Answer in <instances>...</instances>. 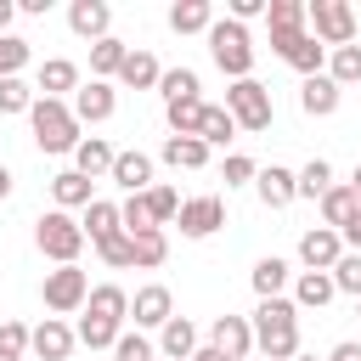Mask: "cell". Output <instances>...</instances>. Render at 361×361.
Instances as JSON below:
<instances>
[{"instance_id": "29", "label": "cell", "mask_w": 361, "mask_h": 361, "mask_svg": "<svg viewBox=\"0 0 361 361\" xmlns=\"http://www.w3.org/2000/svg\"><path fill=\"white\" fill-rule=\"evenodd\" d=\"M158 158H164L169 169H203V164H209V147H203L197 135H169Z\"/></svg>"}, {"instance_id": "18", "label": "cell", "mask_w": 361, "mask_h": 361, "mask_svg": "<svg viewBox=\"0 0 361 361\" xmlns=\"http://www.w3.org/2000/svg\"><path fill=\"white\" fill-rule=\"evenodd\" d=\"M113 180L130 192V197H141V192H152L158 180H152V158L147 152H118L113 158Z\"/></svg>"}, {"instance_id": "52", "label": "cell", "mask_w": 361, "mask_h": 361, "mask_svg": "<svg viewBox=\"0 0 361 361\" xmlns=\"http://www.w3.org/2000/svg\"><path fill=\"white\" fill-rule=\"evenodd\" d=\"M344 248H355V254H361V214H355V226L344 231Z\"/></svg>"}, {"instance_id": "16", "label": "cell", "mask_w": 361, "mask_h": 361, "mask_svg": "<svg viewBox=\"0 0 361 361\" xmlns=\"http://www.w3.org/2000/svg\"><path fill=\"white\" fill-rule=\"evenodd\" d=\"M254 192H259V203H265V209H288V203L299 197V175H293V169H282V164H271V169H259V175H254Z\"/></svg>"}, {"instance_id": "17", "label": "cell", "mask_w": 361, "mask_h": 361, "mask_svg": "<svg viewBox=\"0 0 361 361\" xmlns=\"http://www.w3.org/2000/svg\"><path fill=\"white\" fill-rule=\"evenodd\" d=\"M355 214H361V197H355V192H350V180H344V186H338V180H333V192H327V197H322V226H327V231H338V237H344V231H350V226H355Z\"/></svg>"}, {"instance_id": "3", "label": "cell", "mask_w": 361, "mask_h": 361, "mask_svg": "<svg viewBox=\"0 0 361 361\" xmlns=\"http://www.w3.org/2000/svg\"><path fill=\"white\" fill-rule=\"evenodd\" d=\"M28 124H34L39 152H73V147L85 141V135H79L73 107H68V102H51V96H39V102L28 107Z\"/></svg>"}, {"instance_id": "21", "label": "cell", "mask_w": 361, "mask_h": 361, "mask_svg": "<svg viewBox=\"0 0 361 361\" xmlns=\"http://www.w3.org/2000/svg\"><path fill=\"white\" fill-rule=\"evenodd\" d=\"M333 293H338L333 271H299V276H293V305H299V310H322Z\"/></svg>"}, {"instance_id": "9", "label": "cell", "mask_w": 361, "mask_h": 361, "mask_svg": "<svg viewBox=\"0 0 361 361\" xmlns=\"http://www.w3.org/2000/svg\"><path fill=\"white\" fill-rule=\"evenodd\" d=\"M68 107H73V118H79V124H107V118L118 113V90H113L107 79H90V85H79V90H73V102H68Z\"/></svg>"}, {"instance_id": "58", "label": "cell", "mask_w": 361, "mask_h": 361, "mask_svg": "<svg viewBox=\"0 0 361 361\" xmlns=\"http://www.w3.org/2000/svg\"><path fill=\"white\" fill-rule=\"evenodd\" d=\"M355 316H361V299H355Z\"/></svg>"}, {"instance_id": "8", "label": "cell", "mask_w": 361, "mask_h": 361, "mask_svg": "<svg viewBox=\"0 0 361 361\" xmlns=\"http://www.w3.org/2000/svg\"><path fill=\"white\" fill-rule=\"evenodd\" d=\"M271 51L288 62V68H299L305 79H316V73H327V45L305 28V34H293V39H271Z\"/></svg>"}, {"instance_id": "36", "label": "cell", "mask_w": 361, "mask_h": 361, "mask_svg": "<svg viewBox=\"0 0 361 361\" xmlns=\"http://www.w3.org/2000/svg\"><path fill=\"white\" fill-rule=\"evenodd\" d=\"M73 333H79V344H85V350H113L124 327H118V322H102V316H79V327H73Z\"/></svg>"}, {"instance_id": "47", "label": "cell", "mask_w": 361, "mask_h": 361, "mask_svg": "<svg viewBox=\"0 0 361 361\" xmlns=\"http://www.w3.org/2000/svg\"><path fill=\"white\" fill-rule=\"evenodd\" d=\"M259 169H254V158H243V152H231L226 158V186H248Z\"/></svg>"}, {"instance_id": "14", "label": "cell", "mask_w": 361, "mask_h": 361, "mask_svg": "<svg viewBox=\"0 0 361 361\" xmlns=\"http://www.w3.org/2000/svg\"><path fill=\"white\" fill-rule=\"evenodd\" d=\"M73 344H79V333H73L62 316H45V322L34 327V338H28V350H34L39 361H68V355H73Z\"/></svg>"}, {"instance_id": "51", "label": "cell", "mask_w": 361, "mask_h": 361, "mask_svg": "<svg viewBox=\"0 0 361 361\" xmlns=\"http://www.w3.org/2000/svg\"><path fill=\"white\" fill-rule=\"evenodd\" d=\"M11 17H17V0H0V34L11 28Z\"/></svg>"}, {"instance_id": "13", "label": "cell", "mask_w": 361, "mask_h": 361, "mask_svg": "<svg viewBox=\"0 0 361 361\" xmlns=\"http://www.w3.org/2000/svg\"><path fill=\"white\" fill-rule=\"evenodd\" d=\"M209 344H214L220 355L243 361V355L254 350V322H248V316H214V322H209Z\"/></svg>"}, {"instance_id": "50", "label": "cell", "mask_w": 361, "mask_h": 361, "mask_svg": "<svg viewBox=\"0 0 361 361\" xmlns=\"http://www.w3.org/2000/svg\"><path fill=\"white\" fill-rule=\"evenodd\" d=\"M327 361H361V344L355 338H344V344H333V355Z\"/></svg>"}, {"instance_id": "46", "label": "cell", "mask_w": 361, "mask_h": 361, "mask_svg": "<svg viewBox=\"0 0 361 361\" xmlns=\"http://www.w3.org/2000/svg\"><path fill=\"white\" fill-rule=\"evenodd\" d=\"M113 361H152V338H141V333H118Z\"/></svg>"}, {"instance_id": "31", "label": "cell", "mask_w": 361, "mask_h": 361, "mask_svg": "<svg viewBox=\"0 0 361 361\" xmlns=\"http://www.w3.org/2000/svg\"><path fill=\"white\" fill-rule=\"evenodd\" d=\"M203 96H186V102H164V118H169V135H197L203 130Z\"/></svg>"}, {"instance_id": "4", "label": "cell", "mask_w": 361, "mask_h": 361, "mask_svg": "<svg viewBox=\"0 0 361 361\" xmlns=\"http://www.w3.org/2000/svg\"><path fill=\"white\" fill-rule=\"evenodd\" d=\"M34 243H39V254H45V259H56V265H79L85 226H79L68 209H51V214H39V220H34Z\"/></svg>"}, {"instance_id": "56", "label": "cell", "mask_w": 361, "mask_h": 361, "mask_svg": "<svg viewBox=\"0 0 361 361\" xmlns=\"http://www.w3.org/2000/svg\"><path fill=\"white\" fill-rule=\"evenodd\" d=\"M0 361H23V355H11V350H0Z\"/></svg>"}, {"instance_id": "2", "label": "cell", "mask_w": 361, "mask_h": 361, "mask_svg": "<svg viewBox=\"0 0 361 361\" xmlns=\"http://www.w3.org/2000/svg\"><path fill=\"white\" fill-rule=\"evenodd\" d=\"M209 56H214V68L237 85V79H254V39H248V23H237V17H214V28H209Z\"/></svg>"}, {"instance_id": "24", "label": "cell", "mask_w": 361, "mask_h": 361, "mask_svg": "<svg viewBox=\"0 0 361 361\" xmlns=\"http://www.w3.org/2000/svg\"><path fill=\"white\" fill-rule=\"evenodd\" d=\"M113 158H118V152H113L102 135H85V141L73 147V169H79L85 180H96V175H113Z\"/></svg>"}, {"instance_id": "22", "label": "cell", "mask_w": 361, "mask_h": 361, "mask_svg": "<svg viewBox=\"0 0 361 361\" xmlns=\"http://www.w3.org/2000/svg\"><path fill=\"white\" fill-rule=\"evenodd\" d=\"M158 350H164L169 361H192L203 344H197V327H192L186 316H175V322H164V327H158Z\"/></svg>"}, {"instance_id": "32", "label": "cell", "mask_w": 361, "mask_h": 361, "mask_svg": "<svg viewBox=\"0 0 361 361\" xmlns=\"http://www.w3.org/2000/svg\"><path fill=\"white\" fill-rule=\"evenodd\" d=\"M124 56H130V45L107 34V39H96V45H90V73H96V79H118Z\"/></svg>"}, {"instance_id": "37", "label": "cell", "mask_w": 361, "mask_h": 361, "mask_svg": "<svg viewBox=\"0 0 361 361\" xmlns=\"http://www.w3.org/2000/svg\"><path fill=\"white\" fill-rule=\"evenodd\" d=\"M327 192H333V164H327V158H310V164L299 169V197H316V203H322Z\"/></svg>"}, {"instance_id": "40", "label": "cell", "mask_w": 361, "mask_h": 361, "mask_svg": "<svg viewBox=\"0 0 361 361\" xmlns=\"http://www.w3.org/2000/svg\"><path fill=\"white\" fill-rule=\"evenodd\" d=\"M34 102H39L34 85H23V79H0V113H28Z\"/></svg>"}, {"instance_id": "42", "label": "cell", "mask_w": 361, "mask_h": 361, "mask_svg": "<svg viewBox=\"0 0 361 361\" xmlns=\"http://www.w3.org/2000/svg\"><path fill=\"white\" fill-rule=\"evenodd\" d=\"M158 90H164V102H186V96H197V73L192 68H169L158 79Z\"/></svg>"}, {"instance_id": "44", "label": "cell", "mask_w": 361, "mask_h": 361, "mask_svg": "<svg viewBox=\"0 0 361 361\" xmlns=\"http://www.w3.org/2000/svg\"><path fill=\"white\" fill-rule=\"evenodd\" d=\"M118 220H124V231H130V237L158 231V226H152V214H147V197H124V203H118Z\"/></svg>"}, {"instance_id": "33", "label": "cell", "mask_w": 361, "mask_h": 361, "mask_svg": "<svg viewBox=\"0 0 361 361\" xmlns=\"http://www.w3.org/2000/svg\"><path fill=\"white\" fill-rule=\"evenodd\" d=\"M288 259H276V254H265L259 265H254V293L259 299H282V288H288Z\"/></svg>"}, {"instance_id": "11", "label": "cell", "mask_w": 361, "mask_h": 361, "mask_svg": "<svg viewBox=\"0 0 361 361\" xmlns=\"http://www.w3.org/2000/svg\"><path fill=\"white\" fill-rule=\"evenodd\" d=\"M338 259H344V237H338V231L310 226V231L299 237V265H305V271H333Z\"/></svg>"}, {"instance_id": "49", "label": "cell", "mask_w": 361, "mask_h": 361, "mask_svg": "<svg viewBox=\"0 0 361 361\" xmlns=\"http://www.w3.org/2000/svg\"><path fill=\"white\" fill-rule=\"evenodd\" d=\"M271 11V0H231V17L237 23H248V17H265Z\"/></svg>"}, {"instance_id": "41", "label": "cell", "mask_w": 361, "mask_h": 361, "mask_svg": "<svg viewBox=\"0 0 361 361\" xmlns=\"http://www.w3.org/2000/svg\"><path fill=\"white\" fill-rule=\"evenodd\" d=\"M23 62H28V39L0 34V79H23Z\"/></svg>"}, {"instance_id": "10", "label": "cell", "mask_w": 361, "mask_h": 361, "mask_svg": "<svg viewBox=\"0 0 361 361\" xmlns=\"http://www.w3.org/2000/svg\"><path fill=\"white\" fill-rule=\"evenodd\" d=\"M175 226H180V237H214L226 226V203L220 197H186L180 214H175Z\"/></svg>"}, {"instance_id": "12", "label": "cell", "mask_w": 361, "mask_h": 361, "mask_svg": "<svg viewBox=\"0 0 361 361\" xmlns=\"http://www.w3.org/2000/svg\"><path fill=\"white\" fill-rule=\"evenodd\" d=\"M130 316H135V327H164V322H175V293L164 282H147V288H135Z\"/></svg>"}, {"instance_id": "6", "label": "cell", "mask_w": 361, "mask_h": 361, "mask_svg": "<svg viewBox=\"0 0 361 361\" xmlns=\"http://www.w3.org/2000/svg\"><path fill=\"white\" fill-rule=\"evenodd\" d=\"M39 299H45V310L73 316V310H85V305H90V276H85L79 265H56V271H45Z\"/></svg>"}, {"instance_id": "57", "label": "cell", "mask_w": 361, "mask_h": 361, "mask_svg": "<svg viewBox=\"0 0 361 361\" xmlns=\"http://www.w3.org/2000/svg\"><path fill=\"white\" fill-rule=\"evenodd\" d=\"M293 361H316V355H293Z\"/></svg>"}, {"instance_id": "26", "label": "cell", "mask_w": 361, "mask_h": 361, "mask_svg": "<svg viewBox=\"0 0 361 361\" xmlns=\"http://www.w3.org/2000/svg\"><path fill=\"white\" fill-rule=\"evenodd\" d=\"M51 197H56V209H90V203H96V192H90V180H85L79 169L51 175Z\"/></svg>"}, {"instance_id": "20", "label": "cell", "mask_w": 361, "mask_h": 361, "mask_svg": "<svg viewBox=\"0 0 361 361\" xmlns=\"http://www.w3.org/2000/svg\"><path fill=\"white\" fill-rule=\"evenodd\" d=\"M338 102H344V90H338L327 73H316V79H305V85H299V107H305L310 118H327V113H338Z\"/></svg>"}, {"instance_id": "25", "label": "cell", "mask_w": 361, "mask_h": 361, "mask_svg": "<svg viewBox=\"0 0 361 361\" xmlns=\"http://www.w3.org/2000/svg\"><path fill=\"white\" fill-rule=\"evenodd\" d=\"M169 28L175 34H209L214 28V6L209 0H175L169 6Z\"/></svg>"}, {"instance_id": "35", "label": "cell", "mask_w": 361, "mask_h": 361, "mask_svg": "<svg viewBox=\"0 0 361 361\" xmlns=\"http://www.w3.org/2000/svg\"><path fill=\"white\" fill-rule=\"evenodd\" d=\"M231 135H237V118H231L226 107H203V130H197V141L214 152V147H226Z\"/></svg>"}, {"instance_id": "5", "label": "cell", "mask_w": 361, "mask_h": 361, "mask_svg": "<svg viewBox=\"0 0 361 361\" xmlns=\"http://www.w3.org/2000/svg\"><path fill=\"white\" fill-rule=\"evenodd\" d=\"M226 113H231V118H237V130H248V135L271 130V118H276L271 90H265L259 79H237V85L226 90Z\"/></svg>"}, {"instance_id": "1", "label": "cell", "mask_w": 361, "mask_h": 361, "mask_svg": "<svg viewBox=\"0 0 361 361\" xmlns=\"http://www.w3.org/2000/svg\"><path fill=\"white\" fill-rule=\"evenodd\" d=\"M254 350L265 361H293L299 355V305L293 299H259V310H254Z\"/></svg>"}, {"instance_id": "54", "label": "cell", "mask_w": 361, "mask_h": 361, "mask_svg": "<svg viewBox=\"0 0 361 361\" xmlns=\"http://www.w3.org/2000/svg\"><path fill=\"white\" fill-rule=\"evenodd\" d=\"M6 197H11V169L0 164V203H6Z\"/></svg>"}, {"instance_id": "43", "label": "cell", "mask_w": 361, "mask_h": 361, "mask_svg": "<svg viewBox=\"0 0 361 361\" xmlns=\"http://www.w3.org/2000/svg\"><path fill=\"white\" fill-rule=\"evenodd\" d=\"M333 282H338V293L361 299V254H355V248H344V259L333 265Z\"/></svg>"}, {"instance_id": "27", "label": "cell", "mask_w": 361, "mask_h": 361, "mask_svg": "<svg viewBox=\"0 0 361 361\" xmlns=\"http://www.w3.org/2000/svg\"><path fill=\"white\" fill-rule=\"evenodd\" d=\"M85 316H102V322H118V327H124V316H130V293H124L118 282H102V288H90Z\"/></svg>"}, {"instance_id": "7", "label": "cell", "mask_w": 361, "mask_h": 361, "mask_svg": "<svg viewBox=\"0 0 361 361\" xmlns=\"http://www.w3.org/2000/svg\"><path fill=\"white\" fill-rule=\"evenodd\" d=\"M310 34L338 51V45H355V6L350 0H310Z\"/></svg>"}, {"instance_id": "48", "label": "cell", "mask_w": 361, "mask_h": 361, "mask_svg": "<svg viewBox=\"0 0 361 361\" xmlns=\"http://www.w3.org/2000/svg\"><path fill=\"white\" fill-rule=\"evenodd\" d=\"M28 338H34V333H28L23 322H0V350H11V355H23V350H28Z\"/></svg>"}, {"instance_id": "28", "label": "cell", "mask_w": 361, "mask_h": 361, "mask_svg": "<svg viewBox=\"0 0 361 361\" xmlns=\"http://www.w3.org/2000/svg\"><path fill=\"white\" fill-rule=\"evenodd\" d=\"M158 79H164V68H158L152 51H130L124 68H118V85H130V90H152Z\"/></svg>"}, {"instance_id": "39", "label": "cell", "mask_w": 361, "mask_h": 361, "mask_svg": "<svg viewBox=\"0 0 361 361\" xmlns=\"http://www.w3.org/2000/svg\"><path fill=\"white\" fill-rule=\"evenodd\" d=\"M130 243H135V265H141V271H158V265L169 259V237H164V231H141V237H130Z\"/></svg>"}, {"instance_id": "38", "label": "cell", "mask_w": 361, "mask_h": 361, "mask_svg": "<svg viewBox=\"0 0 361 361\" xmlns=\"http://www.w3.org/2000/svg\"><path fill=\"white\" fill-rule=\"evenodd\" d=\"M141 197H147V214H152V226H158V231L180 214V192H175V186H164V180H158L152 192H141Z\"/></svg>"}, {"instance_id": "19", "label": "cell", "mask_w": 361, "mask_h": 361, "mask_svg": "<svg viewBox=\"0 0 361 361\" xmlns=\"http://www.w3.org/2000/svg\"><path fill=\"white\" fill-rule=\"evenodd\" d=\"M34 90H39V96H51V102H62L68 90H79V68H73L68 56H51V62H39Z\"/></svg>"}, {"instance_id": "55", "label": "cell", "mask_w": 361, "mask_h": 361, "mask_svg": "<svg viewBox=\"0 0 361 361\" xmlns=\"http://www.w3.org/2000/svg\"><path fill=\"white\" fill-rule=\"evenodd\" d=\"M350 192H355V197H361V164H355V175H350Z\"/></svg>"}, {"instance_id": "30", "label": "cell", "mask_w": 361, "mask_h": 361, "mask_svg": "<svg viewBox=\"0 0 361 361\" xmlns=\"http://www.w3.org/2000/svg\"><path fill=\"white\" fill-rule=\"evenodd\" d=\"M79 226H85V237H90V243H107V237H118V231H124L118 203H107V197H96V203L85 209V220H79Z\"/></svg>"}, {"instance_id": "15", "label": "cell", "mask_w": 361, "mask_h": 361, "mask_svg": "<svg viewBox=\"0 0 361 361\" xmlns=\"http://www.w3.org/2000/svg\"><path fill=\"white\" fill-rule=\"evenodd\" d=\"M68 28L96 45V39L113 34V6H107V0H73V6H68Z\"/></svg>"}, {"instance_id": "45", "label": "cell", "mask_w": 361, "mask_h": 361, "mask_svg": "<svg viewBox=\"0 0 361 361\" xmlns=\"http://www.w3.org/2000/svg\"><path fill=\"white\" fill-rule=\"evenodd\" d=\"M96 254L107 259V265H135V243H130V231H118V237H107V243H96Z\"/></svg>"}, {"instance_id": "23", "label": "cell", "mask_w": 361, "mask_h": 361, "mask_svg": "<svg viewBox=\"0 0 361 361\" xmlns=\"http://www.w3.org/2000/svg\"><path fill=\"white\" fill-rule=\"evenodd\" d=\"M265 23H271V39H293V34H305V23H310V6H305V0H271Z\"/></svg>"}, {"instance_id": "53", "label": "cell", "mask_w": 361, "mask_h": 361, "mask_svg": "<svg viewBox=\"0 0 361 361\" xmlns=\"http://www.w3.org/2000/svg\"><path fill=\"white\" fill-rule=\"evenodd\" d=\"M192 361H231V355H220V350H214V344H203V350H197V355H192Z\"/></svg>"}, {"instance_id": "34", "label": "cell", "mask_w": 361, "mask_h": 361, "mask_svg": "<svg viewBox=\"0 0 361 361\" xmlns=\"http://www.w3.org/2000/svg\"><path fill=\"white\" fill-rule=\"evenodd\" d=\"M327 79L344 90V85H361V45H338L327 51Z\"/></svg>"}]
</instances>
